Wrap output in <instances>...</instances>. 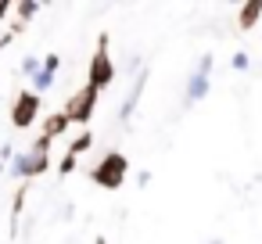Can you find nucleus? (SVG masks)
<instances>
[{
  "label": "nucleus",
  "instance_id": "nucleus-1",
  "mask_svg": "<svg viewBox=\"0 0 262 244\" xmlns=\"http://www.w3.org/2000/svg\"><path fill=\"white\" fill-rule=\"evenodd\" d=\"M51 144H54V140L36 137V140L29 144V151H22V154H15V158H11L8 172H11L18 183H29V180L43 176V172L51 169Z\"/></svg>",
  "mask_w": 262,
  "mask_h": 244
},
{
  "label": "nucleus",
  "instance_id": "nucleus-2",
  "mask_svg": "<svg viewBox=\"0 0 262 244\" xmlns=\"http://www.w3.org/2000/svg\"><path fill=\"white\" fill-rule=\"evenodd\" d=\"M86 176H90V183L94 187H101V190H108V194H115L122 183H126V176H129V158L122 154V151H104L90 169H86Z\"/></svg>",
  "mask_w": 262,
  "mask_h": 244
},
{
  "label": "nucleus",
  "instance_id": "nucleus-3",
  "mask_svg": "<svg viewBox=\"0 0 262 244\" xmlns=\"http://www.w3.org/2000/svg\"><path fill=\"white\" fill-rule=\"evenodd\" d=\"M86 86H94L97 94L115 86V58H112V36L108 33L97 36V51H94V58L86 65Z\"/></svg>",
  "mask_w": 262,
  "mask_h": 244
},
{
  "label": "nucleus",
  "instance_id": "nucleus-4",
  "mask_svg": "<svg viewBox=\"0 0 262 244\" xmlns=\"http://www.w3.org/2000/svg\"><path fill=\"white\" fill-rule=\"evenodd\" d=\"M97 101H101V94H97L94 86H86V83H83L79 90H72V94H69V101H65V108H61V112L69 115V122H72V126H83V129H86V122H90V119H94V112H97Z\"/></svg>",
  "mask_w": 262,
  "mask_h": 244
},
{
  "label": "nucleus",
  "instance_id": "nucleus-5",
  "mask_svg": "<svg viewBox=\"0 0 262 244\" xmlns=\"http://www.w3.org/2000/svg\"><path fill=\"white\" fill-rule=\"evenodd\" d=\"M212 65H215V58L201 54V61L194 65V72H190V79L183 86V108H190V104H198V101L208 97V90H212Z\"/></svg>",
  "mask_w": 262,
  "mask_h": 244
},
{
  "label": "nucleus",
  "instance_id": "nucleus-6",
  "mask_svg": "<svg viewBox=\"0 0 262 244\" xmlns=\"http://www.w3.org/2000/svg\"><path fill=\"white\" fill-rule=\"evenodd\" d=\"M40 94H33L29 86L26 90H18V97H15V104H11V126L15 129H29L36 119H40Z\"/></svg>",
  "mask_w": 262,
  "mask_h": 244
},
{
  "label": "nucleus",
  "instance_id": "nucleus-7",
  "mask_svg": "<svg viewBox=\"0 0 262 244\" xmlns=\"http://www.w3.org/2000/svg\"><path fill=\"white\" fill-rule=\"evenodd\" d=\"M144 86H147V65L137 69V76H133V83H129V90H126V97H122V104H119V122H122V126L133 122V112H137V104H140V97H144Z\"/></svg>",
  "mask_w": 262,
  "mask_h": 244
},
{
  "label": "nucleus",
  "instance_id": "nucleus-8",
  "mask_svg": "<svg viewBox=\"0 0 262 244\" xmlns=\"http://www.w3.org/2000/svg\"><path fill=\"white\" fill-rule=\"evenodd\" d=\"M40 15V4L36 0H18V4H11V18H8V36L15 40L18 33L29 29V22Z\"/></svg>",
  "mask_w": 262,
  "mask_h": 244
},
{
  "label": "nucleus",
  "instance_id": "nucleus-9",
  "mask_svg": "<svg viewBox=\"0 0 262 244\" xmlns=\"http://www.w3.org/2000/svg\"><path fill=\"white\" fill-rule=\"evenodd\" d=\"M58 69H61V54H47V58H43V69H40V72L29 79V90L43 97V94L54 86V79H58Z\"/></svg>",
  "mask_w": 262,
  "mask_h": 244
},
{
  "label": "nucleus",
  "instance_id": "nucleus-10",
  "mask_svg": "<svg viewBox=\"0 0 262 244\" xmlns=\"http://www.w3.org/2000/svg\"><path fill=\"white\" fill-rule=\"evenodd\" d=\"M258 18H262V0H244V4L237 8V29H241V33L255 29Z\"/></svg>",
  "mask_w": 262,
  "mask_h": 244
},
{
  "label": "nucleus",
  "instance_id": "nucleus-11",
  "mask_svg": "<svg viewBox=\"0 0 262 244\" xmlns=\"http://www.w3.org/2000/svg\"><path fill=\"white\" fill-rule=\"evenodd\" d=\"M72 122H69V115L65 112H51L47 119H43V126H40V137H47V140H58L65 129H69Z\"/></svg>",
  "mask_w": 262,
  "mask_h": 244
},
{
  "label": "nucleus",
  "instance_id": "nucleus-12",
  "mask_svg": "<svg viewBox=\"0 0 262 244\" xmlns=\"http://www.w3.org/2000/svg\"><path fill=\"white\" fill-rule=\"evenodd\" d=\"M26 197H29V183H18V190L11 194V233H18V223H22Z\"/></svg>",
  "mask_w": 262,
  "mask_h": 244
},
{
  "label": "nucleus",
  "instance_id": "nucleus-13",
  "mask_svg": "<svg viewBox=\"0 0 262 244\" xmlns=\"http://www.w3.org/2000/svg\"><path fill=\"white\" fill-rule=\"evenodd\" d=\"M90 147H94V133H90V129H83V133L69 144V154H72V158H79V154H86Z\"/></svg>",
  "mask_w": 262,
  "mask_h": 244
},
{
  "label": "nucleus",
  "instance_id": "nucleus-14",
  "mask_svg": "<svg viewBox=\"0 0 262 244\" xmlns=\"http://www.w3.org/2000/svg\"><path fill=\"white\" fill-rule=\"evenodd\" d=\"M40 69H43V58H36V54H26V58H22V72H26L29 79H33Z\"/></svg>",
  "mask_w": 262,
  "mask_h": 244
},
{
  "label": "nucleus",
  "instance_id": "nucleus-15",
  "mask_svg": "<svg viewBox=\"0 0 262 244\" xmlns=\"http://www.w3.org/2000/svg\"><path fill=\"white\" fill-rule=\"evenodd\" d=\"M230 69H233V72H248V69H251V58H248L244 51H237V54L230 58Z\"/></svg>",
  "mask_w": 262,
  "mask_h": 244
},
{
  "label": "nucleus",
  "instance_id": "nucleus-16",
  "mask_svg": "<svg viewBox=\"0 0 262 244\" xmlns=\"http://www.w3.org/2000/svg\"><path fill=\"white\" fill-rule=\"evenodd\" d=\"M76 162H79V158H72V154L65 151L61 162H58V176H72V172H76Z\"/></svg>",
  "mask_w": 262,
  "mask_h": 244
},
{
  "label": "nucleus",
  "instance_id": "nucleus-17",
  "mask_svg": "<svg viewBox=\"0 0 262 244\" xmlns=\"http://www.w3.org/2000/svg\"><path fill=\"white\" fill-rule=\"evenodd\" d=\"M11 18V0H0V22Z\"/></svg>",
  "mask_w": 262,
  "mask_h": 244
},
{
  "label": "nucleus",
  "instance_id": "nucleus-18",
  "mask_svg": "<svg viewBox=\"0 0 262 244\" xmlns=\"http://www.w3.org/2000/svg\"><path fill=\"white\" fill-rule=\"evenodd\" d=\"M151 180H155V176H151V172H147V169H140V172H137V187H147V183H151Z\"/></svg>",
  "mask_w": 262,
  "mask_h": 244
},
{
  "label": "nucleus",
  "instance_id": "nucleus-19",
  "mask_svg": "<svg viewBox=\"0 0 262 244\" xmlns=\"http://www.w3.org/2000/svg\"><path fill=\"white\" fill-rule=\"evenodd\" d=\"M94 244H108V237H94Z\"/></svg>",
  "mask_w": 262,
  "mask_h": 244
},
{
  "label": "nucleus",
  "instance_id": "nucleus-20",
  "mask_svg": "<svg viewBox=\"0 0 262 244\" xmlns=\"http://www.w3.org/2000/svg\"><path fill=\"white\" fill-rule=\"evenodd\" d=\"M208 244H223V237H212V240H208Z\"/></svg>",
  "mask_w": 262,
  "mask_h": 244
},
{
  "label": "nucleus",
  "instance_id": "nucleus-21",
  "mask_svg": "<svg viewBox=\"0 0 262 244\" xmlns=\"http://www.w3.org/2000/svg\"><path fill=\"white\" fill-rule=\"evenodd\" d=\"M0 40H4V33H0Z\"/></svg>",
  "mask_w": 262,
  "mask_h": 244
}]
</instances>
